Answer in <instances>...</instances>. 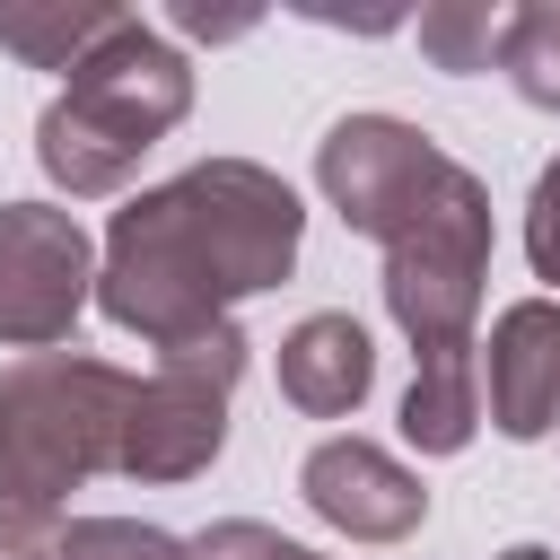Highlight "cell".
Listing matches in <instances>:
<instances>
[{"instance_id":"5","label":"cell","mask_w":560,"mask_h":560,"mask_svg":"<svg viewBox=\"0 0 560 560\" xmlns=\"http://www.w3.org/2000/svg\"><path fill=\"white\" fill-rule=\"evenodd\" d=\"M481 280H490V184L472 166H455V184L385 245V315L411 341V359L429 350H481Z\"/></svg>"},{"instance_id":"7","label":"cell","mask_w":560,"mask_h":560,"mask_svg":"<svg viewBox=\"0 0 560 560\" xmlns=\"http://www.w3.org/2000/svg\"><path fill=\"white\" fill-rule=\"evenodd\" d=\"M96 306V236L61 201H0V341L70 350L79 315Z\"/></svg>"},{"instance_id":"10","label":"cell","mask_w":560,"mask_h":560,"mask_svg":"<svg viewBox=\"0 0 560 560\" xmlns=\"http://www.w3.org/2000/svg\"><path fill=\"white\" fill-rule=\"evenodd\" d=\"M376 394V341L359 315L341 306H315L280 332V402L306 411V420H350L359 402Z\"/></svg>"},{"instance_id":"18","label":"cell","mask_w":560,"mask_h":560,"mask_svg":"<svg viewBox=\"0 0 560 560\" xmlns=\"http://www.w3.org/2000/svg\"><path fill=\"white\" fill-rule=\"evenodd\" d=\"M298 18H315V26H350V35H394L402 26V9H341V0H289Z\"/></svg>"},{"instance_id":"3","label":"cell","mask_w":560,"mask_h":560,"mask_svg":"<svg viewBox=\"0 0 560 560\" xmlns=\"http://www.w3.org/2000/svg\"><path fill=\"white\" fill-rule=\"evenodd\" d=\"M122 402H131V368H114L79 341L9 359L0 368V516L61 525L70 490L114 472Z\"/></svg>"},{"instance_id":"14","label":"cell","mask_w":560,"mask_h":560,"mask_svg":"<svg viewBox=\"0 0 560 560\" xmlns=\"http://www.w3.org/2000/svg\"><path fill=\"white\" fill-rule=\"evenodd\" d=\"M499 79L534 114H560V0L508 9V26H499Z\"/></svg>"},{"instance_id":"8","label":"cell","mask_w":560,"mask_h":560,"mask_svg":"<svg viewBox=\"0 0 560 560\" xmlns=\"http://www.w3.org/2000/svg\"><path fill=\"white\" fill-rule=\"evenodd\" d=\"M298 499L332 534H350V542H411L429 525V481L402 455H385L376 438H359V429L350 438H324L298 464Z\"/></svg>"},{"instance_id":"12","label":"cell","mask_w":560,"mask_h":560,"mask_svg":"<svg viewBox=\"0 0 560 560\" xmlns=\"http://www.w3.org/2000/svg\"><path fill=\"white\" fill-rule=\"evenodd\" d=\"M114 26H122V9H105V0H0V52H18L26 70H61V79Z\"/></svg>"},{"instance_id":"9","label":"cell","mask_w":560,"mask_h":560,"mask_svg":"<svg viewBox=\"0 0 560 560\" xmlns=\"http://www.w3.org/2000/svg\"><path fill=\"white\" fill-rule=\"evenodd\" d=\"M481 402H490V429L516 446L560 429V298L499 306V324L481 341Z\"/></svg>"},{"instance_id":"6","label":"cell","mask_w":560,"mask_h":560,"mask_svg":"<svg viewBox=\"0 0 560 560\" xmlns=\"http://www.w3.org/2000/svg\"><path fill=\"white\" fill-rule=\"evenodd\" d=\"M464 158H446L420 122L402 114H341L324 140H315V192L341 210L350 236H368L376 254L455 184Z\"/></svg>"},{"instance_id":"11","label":"cell","mask_w":560,"mask_h":560,"mask_svg":"<svg viewBox=\"0 0 560 560\" xmlns=\"http://www.w3.org/2000/svg\"><path fill=\"white\" fill-rule=\"evenodd\" d=\"M490 402H481V350H429L411 359V385H402V446L411 455H464L481 438Z\"/></svg>"},{"instance_id":"20","label":"cell","mask_w":560,"mask_h":560,"mask_svg":"<svg viewBox=\"0 0 560 560\" xmlns=\"http://www.w3.org/2000/svg\"><path fill=\"white\" fill-rule=\"evenodd\" d=\"M70 525V516H61ZM61 525H26V516H0V560H61Z\"/></svg>"},{"instance_id":"2","label":"cell","mask_w":560,"mask_h":560,"mask_svg":"<svg viewBox=\"0 0 560 560\" xmlns=\"http://www.w3.org/2000/svg\"><path fill=\"white\" fill-rule=\"evenodd\" d=\"M192 114V61L149 18L122 9V26L61 79V96L35 114V166L70 201H114L140 158Z\"/></svg>"},{"instance_id":"15","label":"cell","mask_w":560,"mask_h":560,"mask_svg":"<svg viewBox=\"0 0 560 560\" xmlns=\"http://www.w3.org/2000/svg\"><path fill=\"white\" fill-rule=\"evenodd\" d=\"M61 560H184V534H166L149 516H70Z\"/></svg>"},{"instance_id":"21","label":"cell","mask_w":560,"mask_h":560,"mask_svg":"<svg viewBox=\"0 0 560 560\" xmlns=\"http://www.w3.org/2000/svg\"><path fill=\"white\" fill-rule=\"evenodd\" d=\"M490 560H551L542 542H508V551H490Z\"/></svg>"},{"instance_id":"16","label":"cell","mask_w":560,"mask_h":560,"mask_svg":"<svg viewBox=\"0 0 560 560\" xmlns=\"http://www.w3.org/2000/svg\"><path fill=\"white\" fill-rule=\"evenodd\" d=\"M184 560H324V551H315V542H289V534L262 525V516H219V525L184 534Z\"/></svg>"},{"instance_id":"1","label":"cell","mask_w":560,"mask_h":560,"mask_svg":"<svg viewBox=\"0 0 560 560\" xmlns=\"http://www.w3.org/2000/svg\"><path fill=\"white\" fill-rule=\"evenodd\" d=\"M306 245V201L262 158H192L184 175L131 192L96 245V306L114 332L175 350L228 324L245 298L280 289Z\"/></svg>"},{"instance_id":"17","label":"cell","mask_w":560,"mask_h":560,"mask_svg":"<svg viewBox=\"0 0 560 560\" xmlns=\"http://www.w3.org/2000/svg\"><path fill=\"white\" fill-rule=\"evenodd\" d=\"M525 262H534V280H551L560 289V158L534 175V192H525Z\"/></svg>"},{"instance_id":"19","label":"cell","mask_w":560,"mask_h":560,"mask_svg":"<svg viewBox=\"0 0 560 560\" xmlns=\"http://www.w3.org/2000/svg\"><path fill=\"white\" fill-rule=\"evenodd\" d=\"M175 26H184V35H201V44H228V35H245V26H254V9H210V0H175Z\"/></svg>"},{"instance_id":"4","label":"cell","mask_w":560,"mask_h":560,"mask_svg":"<svg viewBox=\"0 0 560 560\" xmlns=\"http://www.w3.org/2000/svg\"><path fill=\"white\" fill-rule=\"evenodd\" d=\"M245 324H210L175 350L149 359V376H131V402H122V455L114 472L140 481V490H166V481H201L219 455H228V402L245 385Z\"/></svg>"},{"instance_id":"13","label":"cell","mask_w":560,"mask_h":560,"mask_svg":"<svg viewBox=\"0 0 560 560\" xmlns=\"http://www.w3.org/2000/svg\"><path fill=\"white\" fill-rule=\"evenodd\" d=\"M499 26H508V9H499V0H429V9L411 18L420 61H429V70H446V79L499 70Z\"/></svg>"}]
</instances>
